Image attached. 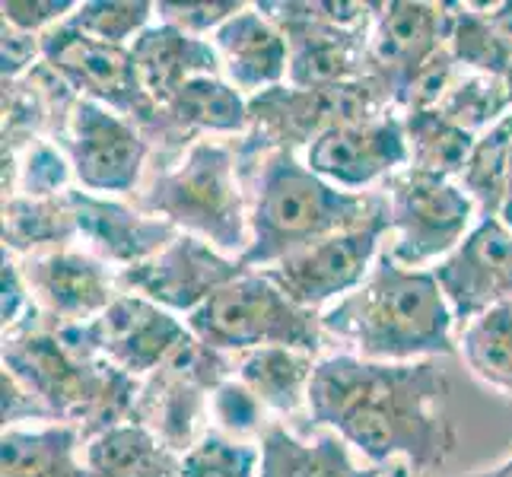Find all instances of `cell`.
<instances>
[{"label":"cell","mask_w":512,"mask_h":477,"mask_svg":"<svg viewBox=\"0 0 512 477\" xmlns=\"http://www.w3.org/2000/svg\"><path fill=\"white\" fill-rule=\"evenodd\" d=\"M134 207L229 258H242L252 245L239 153L223 140H194L172 166L156 169L137 188Z\"/></svg>","instance_id":"cell-5"},{"label":"cell","mask_w":512,"mask_h":477,"mask_svg":"<svg viewBox=\"0 0 512 477\" xmlns=\"http://www.w3.org/2000/svg\"><path fill=\"white\" fill-rule=\"evenodd\" d=\"M245 271L249 268L239 258H229L204 239L182 233L153 258L118 271V287L121 293L144 296L150 303L169 309L172 315L188 318Z\"/></svg>","instance_id":"cell-16"},{"label":"cell","mask_w":512,"mask_h":477,"mask_svg":"<svg viewBox=\"0 0 512 477\" xmlns=\"http://www.w3.org/2000/svg\"><path fill=\"white\" fill-rule=\"evenodd\" d=\"M401 118H404V137H408V156H411L408 166L458 182L478 137L452 125L439 109L408 112Z\"/></svg>","instance_id":"cell-29"},{"label":"cell","mask_w":512,"mask_h":477,"mask_svg":"<svg viewBox=\"0 0 512 477\" xmlns=\"http://www.w3.org/2000/svg\"><path fill=\"white\" fill-rule=\"evenodd\" d=\"M83 446V433L70 423L4 427L0 477H96L80 458Z\"/></svg>","instance_id":"cell-25"},{"label":"cell","mask_w":512,"mask_h":477,"mask_svg":"<svg viewBox=\"0 0 512 477\" xmlns=\"http://www.w3.org/2000/svg\"><path fill=\"white\" fill-rule=\"evenodd\" d=\"M388 477H408V474H388Z\"/></svg>","instance_id":"cell-44"},{"label":"cell","mask_w":512,"mask_h":477,"mask_svg":"<svg viewBox=\"0 0 512 477\" xmlns=\"http://www.w3.org/2000/svg\"><path fill=\"white\" fill-rule=\"evenodd\" d=\"M223 67V80L245 99L284 86L290 74V45L280 26L258 4H245L210 35Z\"/></svg>","instance_id":"cell-21"},{"label":"cell","mask_w":512,"mask_h":477,"mask_svg":"<svg viewBox=\"0 0 512 477\" xmlns=\"http://www.w3.org/2000/svg\"><path fill=\"white\" fill-rule=\"evenodd\" d=\"M388 236V210L379 217L366 220L363 226H353L347 233L328 236L322 242H312L306 249L287 255L284 261L271 264L261 274L274 287L284 290L296 306L325 312L350 290H357L369 268L376 264L382 245Z\"/></svg>","instance_id":"cell-13"},{"label":"cell","mask_w":512,"mask_h":477,"mask_svg":"<svg viewBox=\"0 0 512 477\" xmlns=\"http://www.w3.org/2000/svg\"><path fill=\"white\" fill-rule=\"evenodd\" d=\"M449 388L439 360L373 363L338 350L315 363L306 417L315 430L338 433L366 465L427 477L458 446Z\"/></svg>","instance_id":"cell-1"},{"label":"cell","mask_w":512,"mask_h":477,"mask_svg":"<svg viewBox=\"0 0 512 477\" xmlns=\"http://www.w3.org/2000/svg\"><path fill=\"white\" fill-rule=\"evenodd\" d=\"M74 10H77L74 0H4L0 4L7 26L32 35H45L48 29L67 23Z\"/></svg>","instance_id":"cell-38"},{"label":"cell","mask_w":512,"mask_h":477,"mask_svg":"<svg viewBox=\"0 0 512 477\" xmlns=\"http://www.w3.org/2000/svg\"><path fill=\"white\" fill-rule=\"evenodd\" d=\"M449 55L462 70L487 77H506L512 70V55L497 39L481 4L449 7Z\"/></svg>","instance_id":"cell-32"},{"label":"cell","mask_w":512,"mask_h":477,"mask_svg":"<svg viewBox=\"0 0 512 477\" xmlns=\"http://www.w3.org/2000/svg\"><path fill=\"white\" fill-rule=\"evenodd\" d=\"M430 271L452 309L455 328H465L493 306L512 303V226L503 217L478 220Z\"/></svg>","instance_id":"cell-17"},{"label":"cell","mask_w":512,"mask_h":477,"mask_svg":"<svg viewBox=\"0 0 512 477\" xmlns=\"http://www.w3.org/2000/svg\"><path fill=\"white\" fill-rule=\"evenodd\" d=\"M58 331L134 379H147L191 341V331L179 315L134 293H121L93 322Z\"/></svg>","instance_id":"cell-14"},{"label":"cell","mask_w":512,"mask_h":477,"mask_svg":"<svg viewBox=\"0 0 512 477\" xmlns=\"http://www.w3.org/2000/svg\"><path fill=\"white\" fill-rule=\"evenodd\" d=\"M182 477H261V446L210 427L182 455Z\"/></svg>","instance_id":"cell-35"},{"label":"cell","mask_w":512,"mask_h":477,"mask_svg":"<svg viewBox=\"0 0 512 477\" xmlns=\"http://www.w3.org/2000/svg\"><path fill=\"white\" fill-rule=\"evenodd\" d=\"M236 357L191 341L172 357L140 379V395L131 420L147 427L175 455H185L210 430V395L217 385L233 379Z\"/></svg>","instance_id":"cell-10"},{"label":"cell","mask_w":512,"mask_h":477,"mask_svg":"<svg viewBox=\"0 0 512 477\" xmlns=\"http://www.w3.org/2000/svg\"><path fill=\"white\" fill-rule=\"evenodd\" d=\"M42 61L77 96L125 115L153 144V134L160 128V105L140 86L131 48L93 42L70 23H61L42 35Z\"/></svg>","instance_id":"cell-11"},{"label":"cell","mask_w":512,"mask_h":477,"mask_svg":"<svg viewBox=\"0 0 512 477\" xmlns=\"http://www.w3.org/2000/svg\"><path fill=\"white\" fill-rule=\"evenodd\" d=\"M395 112L392 96L366 74L328 90H299V86H274V90L249 99V134H245V153L261 150H306L322 134L353 125V121H373Z\"/></svg>","instance_id":"cell-8"},{"label":"cell","mask_w":512,"mask_h":477,"mask_svg":"<svg viewBox=\"0 0 512 477\" xmlns=\"http://www.w3.org/2000/svg\"><path fill=\"white\" fill-rule=\"evenodd\" d=\"M449 7L420 0L379 4L369 29V74L382 80L395 112H401L411 86L449 55Z\"/></svg>","instance_id":"cell-15"},{"label":"cell","mask_w":512,"mask_h":477,"mask_svg":"<svg viewBox=\"0 0 512 477\" xmlns=\"http://www.w3.org/2000/svg\"><path fill=\"white\" fill-rule=\"evenodd\" d=\"M185 325L204 347L226 357L261 347H293L322 357L325 347L322 312L296 306L261 271H245L239 280L217 290L185 318Z\"/></svg>","instance_id":"cell-6"},{"label":"cell","mask_w":512,"mask_h":477,"mask_svg":"<svg viewBox=\"0 0 512 477\" xmlns=\"http://www.w3.org/2000/svg\"><path fill=\"white\" fill-rule=\"evenodd\" d=\"M325 341L373 363H414L458 353L452 309L430 268H404L385 249L366 280L322 312Z\"/></svg>","instance_id":"cell-2"},{"label":"cell","mask_w":512,"mask_h":477,"mask_svg":"<svg viewBox=\"0 0 512 477\" xmlns=\"http://www.w3.org/2000/svg\"><path fill=\"white\" fill-rule=\"evenodd\" d=\"M77 220L67 194L61 198H4V252L13 258H32L77 245Z\"/></svg>","instance_id":"cell-28"},{"label":"cell","mask_w":512,"mask_h":477,"mask_svg":"<svg viewBox=\"0 0 512 477\" xmlns=\"http://www.w3.org/2000/svg\"><path fill=\"white\" fill-rule=\"evenodd\" d=\"M258 446L261 477H388L382 468L357 462L353 449L331 430L303 439L274 420Z\"/></svg>","instance_id":"cell-24"},{"label":"cell","mask_w":512,"mask_h":477,"mask_svg":"<svg viewBox=\"0 0 512 477\" xmlns=\"http://www.w3.org/2000/svg\"><path fill=\"white\" fill-rule=\"evenodd\" d=\"M45 328H77L99 318L121 296L118 271L102 258L70 249L20 258Z\"/></svg>","instance_id":"cell-18"},{"label":"cell","mask_w":512,"mask_h":477,"mask_svg":"<svg viewBox=\"0 0 512 477\" xmlns=\"http://www.w3.org/2000/svg\"><path fill=\"white\" fill-rule=\"evenodd\" d=\"M239 153L252 245L239 261L264 271L312 242L347 233L388 210L385 191H344L315 175L296 150Z\"/></svg>","instance_id":"cell-3"},{"label":"cell","mask_w":512,"mask_h":477,"mask_svg":"<svg viewBox=\"0 0 512 477\" xmlns=\"http://www.w3.org/2000/svg\"><path fill=\"white\" fill-rule=\"evenodd\" d=\"M287 35L290 74L299 90H328L369 74V29L379 4L338 0H264L258 4Z\"/></svg>","instance_id":"cell-7"},{"label":"cell","mask_w":512,"mask_h":477,"mask_svg":"<svg viewBox=\"0 0 512 477\" xmlns=\"http://www.w3.org/2000/svg\"><path fill=\"white\" fill-rule=\"evenodd\" d=\"M271 423V411L239 379H226L210 395V427L226 436L242 439V443H261Z\"/></svg>","instance_id":"cell-36"},{"label":"cell","mask_w":512,"mask_h":477,"mask_svg":"<svg viewBox=\"0 0 512 477\" xmlns=\"http://www.w3.org/2000/svg\"><path fill=\"white\" fill-rule=\"evenodd\" d=\"M503 83H506V96H509V109H512V70L503 77Z\"/></svg>","instance_id":"cell-43"},{"label":"cell","mask_w":512,"mask_h":477,"mask_svg":"<svg viewBox=\"0 0 512 477\" xmlns=\"http://www.w3.org/2000/svg\"><path fill=\"white\" fill-rule=\"evenodd\" d=\"M487 20L493 26V32H497V39L506 45V51L512 55V0H506V4H481Z\"/></svg>","instance_id":"cell-41"},{"label":"cell","mask_w":512,"mask_h":477,"mask_svg":"<svg viewBox=\"0 0 512 477\" xmlns=\"http://www.w3.org/2000/svg\"><path fill=\"white\" fill-rule=\"evenodd\" d=\"M140 86L156 105H166L175 93L198 77H223L217 48L210 39H198L175 26L153 23L131 45Z\"/></svg>","instance_id":"cell-23"},{"label":"cell","mask_w":512,"mask_h":477,"mask_svg":"<svg viewBox=\"0 0 512 477\" xmlns=\"http://www.w3.org/2000/svg\"><path fill=\"white\" fill-rule=\"evenodd\" d=\"M83 458L96 477H182V455L134 420L93 436Z\"/></svg>","instance_id":"cell-27"},{"label":"cell","mask_w":512,"mask_h":477,"mask_svg":"<svg viewBox=\"0 0 512 477\" xmlns=\"http://www.w3.org/2000/svg\"><path fill=\"white\" fill-rule=\"evenodd\" d=\"M67 201L80 233L77 249L102 258L115 271L134 268V264L153 258L172 239L182 236L172 223L150 217L118 198H102V194H90L83 188H70Z\"/></svg>","instance_id":"cell-20"},{"label":"cell","mask_w":512,"mask_h":477,"mask_svg":"<svg viewBox=\"0 0 512 477\" xmlns=\"http://www.w3.org/2000/svg\"><path fill=\"white\" fill-rule=\"evenodd\" d=\"M4 369L42 401L51 420L77 427L83 443L131 420L140 395V379L42 322L4 334Z\"/></svg>","instance_id":"cell-4"},{"label":"cell","mask_w":512,"mask_h":477,"mask_svg":"<svg viewBox=\"0 0 512 477\" xmlns=\"http://www.w3.org/2000/svg\"><path fill=\"white\" fill-rule=\"evenodd\" d=\"M39 64H42V35L20 32L4 23V32H0V70H4V83L29 77Z\"/></svg>","instance_id":"cell-39"},{"label":"cell","mask_w":512,"mask_h":477,"mask_svg":"<svg viewBox=\"0 0 512 477\" xmlns=\"http://www.w3.org/2000/svg\"><path fill=\"white\" fill-rule=\"evenodd\" d=\"M452 125L462 131L481 137L487 134L497 121H503L509 109L506 83L503 77H487V74H471V70H458V77L446 90V96L436 105Z\"/></svg>","instance_id":"cell-33"},{"label":"cell","mask_w":512,"mask_h":477,"mask_svg":"<svg viewBox=\"0 0 512 477\" xmlns=\"http://www.w3.org/2000/svg\"><path fill=\"white\" fill-rule=\"evenodd\" d=\"M474 477H512V452L503 458L500 465H493V468H487V471H481V474H474Z\"/></svg>","instance_id":"cell-42"},{"label":"cell","mask_w":512,"mask_h":477,"mask_svg":"<svg viewBox=\"0 0 512 477\" xmlns=\"http://www.w3.org/2000/svg\"><path fill=\"white\" fill-rule=\"evenodd\" d=\"M245 4L242 0H201V4H156V23L175 26L198 39H210L229 16H236Z\"/></svg>","instance_id":"cell-37"},{"label":"cell","mask_w":512,"mask_h":477,"mask_svg":"<svg viewBox=\"0 0 512 477\" xmlns=\"http://www.w3.org/2000/svg\"><path fill=\"white\" fill-rule=\"evenodd\" d=\"M249 99L223 77H198L160 105V128L153 144L191 147L204 137H245L249 134Z\"/></svg>","instance_id":"cell-22"},{"label":"cell","mask_w":512,"mask_h":477,"mask_svg":"<svg viewBox=\"0 0 512 477\" xmlns=\"http://www.w3.org/2000/svg\"><path fill=\"white\" fill-rule=\"evenodd\" d=\"M382 191L388 201V242L382 249L404 268H433L478 223V207L455 179L408 166Z\"/></svg>","instance_id":"cell-9"},{"label":"cell","mask_w":512,"mask_h":477,"mask_svg":"<svg viewBox=\"0 0 512 477\" xmlns=\"http://www.w3.org/2000/svg\"><path fill=\"white\" fill-rule=\"evenodd\" d=\"M0 392H4V427H26V423H55L51 414L42 408L29 388L13 373H0Z\"/></svg>","instance_id":"cell-40"},{"label":"cell","mask_w":512,"mask_h":477,"mask_svg":"<svg viewBox=\"0 0 512 477\" xmlns=\"http://www.w3.org/2000/svg\"><path fill=\"white\" fill-rule=\"evenodd\" d=\"M303 159L315 175L344 191H376L411 163L404 118L388 112L373 121L341 125L312 140Z\"/></svg>","instance_id":"cell-19"},{"label":"cell","mask_w":512,"mask_h":477,"mask_svg":"<svg viewBox=\"0 0 512 477\" xmlns=\"http://www.w3.org/2000/svg\"><path fill=\"white\" fill-rule=\"evenodd\" d=\"M319 357L293 347H261L236 357L233 379L271 411L274 420L303 414L309 408V385Z\"/></svg>","instance_id":"cell-26"},{"label":"cell","mask_w":512,"mask_h":477,"mask_svg":"<svg viewBox=\"0 0 512 477\" xmlns=\"http://www.w3.org/2000/svg\"><path fill=\"white\" fill-rule=\"evenodd\" d=\"M153 16L156 4H147V0H86V4H77L67 23L90 35L93 42L131 48L137 35L153 26Z\"/></svg>","instance_id":"cell-34"},{"label":"cell","mask_w":512,"mask_h":477,"mask_svg":"<svg viewBox=\"0 0 512 477\" xmlns=\"http://www.w3.org/2000/svg\"><path fill=\"white\" fill-rule=\"evenodd\" d=\"M458 353L474 379L512 398V303H500L458 328Z\"/></svg>","instance_id":"cell-30"},{"label":"cell","mask_w":512,"mask_h":477,"mask_svg":"<svg viewBox=\"0 0 512 477\" xmlns=\"http://www.w3.org/2000/svg\"><path fill=\"white\" fill-rule=\"evenodd\" d=\"M509 182H512V112L503 121H497L487 134L478 137L465 172L458 175V185L471 194L474 207H478V220L500 217Z\"/></svg>","instance_id":"cell-31"},{"label":"cell","mask_w":512,"mask_h":477,"mask_svg":"<svg viewBox=\"0 0 512 477\" xmlns=\"http://www.w3.org/2000/svg\"><path fill=\"white\" fill-rule=\"evenodd\" d=\"M58 144L74 166L77 188L102 198H134L153 153V144L134 121L83 96L70 109Z\"/></svg>","instance_id":"cell-12"}]
</instances>
